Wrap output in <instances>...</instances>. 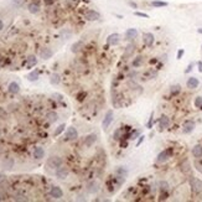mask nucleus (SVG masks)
<instances>
[{"instance_id":"f257e3e1","label":"nucleus","mask_w":202,"mask_h":202,"mask_svg":"<svg viewBox=\"0 0 202 202\" xmlns=\"http://www.w3.org/2000/svg\"><path fill=\"white\" fill-rule=\"evenodd\" d=\"M63 161H62V157L61 156H51L47 159V166L51 167V169H58L60 166H62Z\"/></svg>"},{"instance_id":"f03ea898","label":"nucleus","mask_w":202,"mask_h":202,"mask_svg":"<svg viewBox=\"0 0 202 202\" xmlns=\"http://www.w3.org/2000/svg\"><path fill=\"white\" fill-rule=\"evenodd\" d=\"M190 185L192 187V190L196 192V194H200L202 192V181L197 177H191L190 179Z\"/></svg>"},{"instance_id":"7ed1b4c3","label":"nucleus","mask_w":202,"mask_h":202,"mask_svg":"<svg viewBox=\"0 0 202 202\" xmlns=\"http://www.w3.org/2000/svg\"><path fill=\"white\" fill-rule=\"evenodd\" d=\"M84 18L88 20V21H96V20H99L101 19V14L96 10H88L86 14H84Z\"/></svg>"},{"instance_id":"20e7f679","label":"nucleus","mask_w":202,"mask_h":202,"mask_svg":"<svg viewBox=\"0 0 202 202\" xmlns=\"http://www.w3.org/2000/svg\"><path fill=\"white\" fill-rule=\"evenodd\" d=\"M112 120H113V112H112V111H108V112L105 113L104 119H103V122H102V128L105 130L107 128H108V127L111 125Z\"/></svg>"},{"instance_id":"39448f33","label":"nucleus","mask_w":202,"mask_h":202,"mask_svg":"<svg viewBox=\"0 0 202 202\" xmlns=\"http://www.w3.org/2000/svg\"><path fill=\"white\" fill-rule=\"evenodd\" d=\"M77 138H78V133H77L76 128L70 127L66 130V140H75Z\"/></svg>"},{"instance_id":"423d86ee","label":"nucleus","mask_w":202,"mask_h":202,"mask_svg":"<svg viewBox=\"0 0 202 202\" xmlns=\"http://www.w3.org/2000/svg\"><path fill=\"white\" fill-rule=\"evenodd\" d=\"M56 176H57V179H60V180H65L67 176H68V169L65 167V166H60V167L56 170Z\"/></svg>"},{"instance_id":"0eeeda50","label":"nucleus","mask_w":202,"mask_h":202,"mask_svg":"<svg viewBox=\"0 0 202 202\" xmlns=\"http://www.w3.org/2000/svg\"><path fill=\"white\" fill-rule=\"evenodd\" d=\"M99 184L97 181H91L88 185H87V191L89 194H97L99 191Z\"/></svg>"},{"instance_id":"6e6552de","label":"nucleus","mask_w":202,"mask_h":202,"mask_svg":"<svg viewBox=\"0 0 202 202\" xmlns=\"http://www.w3.org/2000/svg\"><path fill=\"white\" fill-rule=\"evenodd\" d=\"M154 40H155V37L151 32H145L143 36V41H144L145 46H151L154 44Z\"/></svg>"},{"instance_id":"1a4fd4ad","label":"nucleus","mask_w":202,"mask_h":202,"mask_svg":"<svg viewBox=\"0 0 202 202\" xmlns=\"http://www.w3.org/2000/svg\"><path fill=\"white\" fill-rule=\"evenodd\" d=\"M171 156V151L169 150H164V151H161L159 155H157V163H165V161H167Z\"/></svg>"},{"instance_id":"9d476101","label":"nucleus","mask_w":202,"mask_h":202,"mask_svg":"<svg viewBox=\"0 0 202 202\" xmlns=\"http://www.w3.org/2000/svg\"><path fill=\"white\" fill-rule=\"evenodd\" d=\"M50 195L53 197V198H61L63 196V191L61 190V187L58 186H53L50 191Z\"/></svg>"},{"instance_id":"9b49d317","label":"nucleus","mask_w":202,"mask_h":202,"mask_svg":"<svg viewBox=\"0 0 202 202\" xmlns=\"http://www.w3.org/2000/svg\"><path fill=\"white\" fill-rule=\"evenodd\" d=\"M137 36H138L137 29H128V30L125 31V34H124V37H125L127 41H131V40H134Z\"/></svg>"},{"instance_id":"f8f14e48","label":"nucleus","mask_w":202,"mask_h":202,"mask_svg":"<svg viewBox=\"0 0 202 202\" xmlns=\"http://www.w3.org/2000/svg\"><path fill=\"white\" fill-rule=\"evenodd\" d=\"M119 41H120V35L119 34H112V35L108 36V38H107L108 45H112V46H115Z\"/></svg>"},{"instance_id":"ddd939ff","label":"nucleus","mask_w":202,"mask_h":202,"mask_svg":"<svg viewBox=\"0 0 202 202\" xmlns=\"http://www.w3.org/2000/svg\"><path fill=\"white\" fill-rule=\"evenodd\" d=\"M182 130H184V133H191L194 129H195V122L194 120H186V122L184 123V125H182Z\"/></svg>"},{"instance_id":"4468645a","label":"nucleus","mask_w":202,"mask_h":202,"mask_svg":"<svg viewBox=\"0 0 202 202\" xmlns=\"http://www.w3.org/2000/svg\"><path fill=\"white\" fill-rule=\"evenodd\" d=\"M198 79L196 78V77H190V78H188L187 79V87L188 88H190V89H195V88H197L198 87Z\"/></svg>"},{"instance_id":"2eb2a0df","label":"nucleus","mask_w":202,"mask_h":202,"mask_svg":"<svg viewBox=\"0 0 202 202\" xmlns=\"http://www.w3.org/2000/svg\"><path fill=\"white\" fill-rule=\"evenodd\" d=\"M159 125H160L161 129L167 128V127L170 125V118L166 117V115H163V117H161V118L159 119Z\"/></svg>"},{"instance_id":"dca6fc26","label":"nucleus","mask_w":202,"mask_h":202,"mask_svg":"<svg viewBox=\"0 0 202 202\" xmlns=\"http://www.w3.org/2000/svg\"><path fill=\"white\" fill-rule=\"evenodd\" d=\"M96 140H97L96 134H89V135H87L86 139H84V144H86V146H92L94 143H96Z\"/></svg>"},{"instance_id":"f3484780","label":"nucleus","mask_w":202,"mask_h":202,"mask_svg":"<svg viewBox=\"0 0 202 202\" xmlns=\"http://www.w3.org/2000/svg\"><path fill=\"white\" fill-rule=\"evenodd\" d=\"M3 169L4 170H10L11 167H14V160H12L11 157H8L3 161V164H2Z\"/></svg>"},{"instance_id":"a211bd4d","label":"nucleus","mask_w":202,"mask_h":202,"mask_svg":"<svg viewBox=\"0 0 202 202\" xmlns=\"http://www.w3.org/2000/svg\"><path fill=\"white\" fill-rule=\"evenodd\" d=\"M45 156V150L42 149L41 146H37L35 147V150H34V157L35 159H42Z\"/></svg>"},{"instance_id":"6ab92c4d","label":"nucleus","mask_w":202,"mask_h":202,"mask_svg":"<svg viewBox=\"0 0 202 202\" xmlns=\"http://www.w3.org/2000/svg\"><path fill=\"white\" fill-rule=\"evenodd\" d=\"M192 155L195 157H202V145L197 144L192 147Z\"/></svg>"},{"instance_id":"aec40b11","label":"nucleus","mask_w":202,"mask_h":202,"mask_svg":"<svg viewBox=\"0 0 202 202\" xmlns=\"http://www.w3.org/2000/svg\"><path fill=\"white\" fill-rule=\"evenodd\" d=\"M8 89H9V92H10V93L16 94V93H19V91H20V86H19L16 82H11V83L9 84Z\"/></svg>"},{"instance_id":"412c9836","label":"nucleus","mask_w":202,"mask_h":202,"mask_svg":"<svg viewBox=\"0 0 202 202\" xmlns=\"http://www.w3.org/2000/svg\"><path fill=\"white\" fill-rule=\"evenodd\" d=\"M40 56H41V58H44V60H48V58L52 57V51L50 48H42Z\"/></svg>"},{"instance_id":"4be33fe9","label":"nucleus","mask_w":202,"mask_h":202,"mask_svg":"<svg viewBox=\"0 0 202 202\" xmlns=\"http://www.w3.org/2000/svg\"><path fill=\"white\" fill-rule=\"evenodd\" d=\"M46 118H47V120H48L50 123H55L56 120L58 119V115H57L56 112H48V113L46 114Z\"/></svg>"},{"instance_id":"5701e85b","label":"nucleus","mask_w":202,"mask_h":202,"mask_svg":"<svg viewBox=\"0 0 202 202\" xmlns=\"http://www.w3.org/2000/svg\"><path fill=\"white\" fill-rule=\"evenodd\" d=\"M83 48V42L82 41H77V42H75L73 45H72V47H71V51L72 52H79Z\"/></svg>"},{"instance_id":"b1692460","label":"nucleus","mask_w":202,"mask_h":202,"mask_svg":"<svg viewBox=\"0 0 202 202\" xmlns=\"http://www.w3.org/2000/svg\"><path fill=\"white\" fill-rule=\"evenodd\" d=\"M28 9H29V11L31 12V14H37V12L40 11V6H38V4H36V3L29 4Z\"/></svg>"},{"instance_id":"393cba45","label":"nucleus","mask_w":202,"mask_h":202,"mask_svg":"<svg viewBox=\"0 0 202 202\" xmlns=\"http://www.w3.org/2000/svg\"><path fill=\"white\" fill-rule=\"evenodd\" d=\"M50 82H51V84H58L60 83V76L57 73H53L50 78Z\"/></svg>"},{"instance_id":"a878e982","label":"nucleus","mask_w":202,"mask_h":202,"mask_svg":"<svg viewBox=\"0 0 202 202\" xmlns=\"http://www.w3.org/2000/svg\"><path fill=\"white\" fill-rule=\"evenodd\" d=\"M151 5L155 6V8H164V6H167V3L159 2V0H154V2H151Z\"/></svg>"},{"instance_id":"bb28decb","label":"nucleus","mask_w":202,"mask_h":202,"mask_svg":"<svg viewBox=\"0 0 202 202\" xmlns=\"http://www.w3.org/2000/svg\"><path fill=\"white\" fill-rule=\"evenodd\" d=\"M141 63H143V57L141 56H138V57H135L133 60V67H139V66H141Z\"/></svg>"},{"instance_id":"cd10ccee","label":"nucleus","mask_w":202,"mask_h":202,"mask_svg":"<svg viewBox=\"0 0 202 202\" xmlns=\"http://www.w3.org/2000/svg\"><path fill=\"white\" fill-rule=\"evenodd\" d=\"M115 174H117V175H120V177H124L125 175H127V170H125L123 166H119V169H117Z\"/></svg>"},{"instance_id":"c85d7f7f","label":"nucleus","mask_w":202,"mask_h":202,"mask_svg":"<svg viewBox=\"0 0 202 202\" xmlns=\"http://www.w3.org/2000/svg\"><path fill=\"white\" fill-rule=\"evenodd\" d=\"M36 63H37V60H36L35 56H30V57L28 58V67H32V66H35Z\"/></svg>"},{"instance_id":"c756f323","label":"nucleus","mask_w":202,"mask_h":202,"mask_svg":"<svg viewBox=\"0 0 202 202\" xmlns=\"http://www.w3.org/2000/svg\"><path fill=\"white\" fill-rule=\"evenodd\" d=\"M65 128H66V125L65 124H61L60 127H57V129L55 130V133H53V135H55V137H57V135H60V134L65 130Z\"/></svg>"},{"instance_id":"7c9ffc66","label":"nucleus","mask_w":202,"mask_h":202,"mask_svg":"<svg viewBox=\"0 0 202 202\" xmlns=\"http://www.w3.org/2000/svg\"><path fill=\"white\" fill-rule=\"evenodd\" d=\"M180 91H181V87H180L179 84H175V86H172V87H171V89H170L171 94H177Z\"/></svg>"},{"instance_id":"2f4dec72","label":"nucleus","mask_w":202,"mask_h":202,"mask_svg":"<svg viewBox=\"0 0 202 202\" xmlns=\"http://www.w3.org/2000/svg\"><path fill=\"white\" fill-rule=\"evenodd\" d=\"M28 78H29V81H36V79L38 78V72H37V71L31 72V73L28 76Z\"/></svg>"},{"instance_id":"473e14b6","label":"nucleus","mask_w":202,"mask_h":202,"mask_svg":"<svg viewBox=\"0 0 202 202\" xmlns=\"http://www.w3.org/2000/svg\"><path fill=\"white\" fill-rule=\"evenodd\" d=\"M160 190L161 191H167L169 190V184L166 181H161L160 182Z\"/></svg>"},{"instance_id":"72a5a7b5","label":"nucleus","mask_w":202,"mask_h":202,"mask_svg":"<svg viewBox=\"0 0 202 202\" xmlns=\"http://www.w3.org/2000/svg\"><path fill=\"white\" fill-rule=\"evenodd\" d=\"M114 139L115 140H120V138H122V129H117L115 131H114Z\"/></svg>"},{"instance_id":"f704fd0d","label":"nucleus","mask_w":202,"mask_h":202,"mask_svg":"<svg viewBox=\"0 0 202 202\" xmlns=\"http://www.w3.org/2000/svg\"><path fill=\"white\" fill-rule=\"evenodd\" d=\"M195 107H197V108H201L202 107V97H197L195 99Z\"/></svg>"},{"instance_id":"c9c22d12","label":"nucleus","mask_w":202,"mask_h":202,"mask_svg":"<svg viewBox=\"0 0 202 202\" xmlns=\"http://www.w3.org/2000/svg\"><path fill=\"white\" fill-rule=\"evenodd\" d=\"M133 51H134V45H129V46L127 47L125 56H129V55H131V53H133Z\"/></svg>"},{"instance_id":"e433bc0d","label":"nucleus","mask_w":202,"mask_h":202,"mask_svg":"<svg viewBox=\"0 0 202 202\" xmlns=\"http://www.w3.org/2000/svg\"><path fill=\"white\" fill-rule=\"evenodd\" d=\"M134 14H135L137 16L145 18V19H147V18H149V15H147V14H145V12H139V11H135V12H134Z\"/></svg>"},{"instance_id":"4c0bfd02","label":"nucleus","mask_w":202,"mask_h":202,"mask_svg":"<svg viewBox=\"0 0 202 202\" xmlns=\"http://www.w3.org/2000/svg\"><path fill=\"white\" fill-rule=\"evenodd\" d=\"M5 200V194L3 190H0V201H4Z\"/></svg>"},{"instance_id":"58836bf2","label":"nucleus","mask_w":202,"mask_h":202,"mask_svg":"<svg viewBox=\"0 0 202 202\" xmlns=\"http://www.w3.org/2000/svg\"><path fill=\"white\" fill-rule=\"evenodd\" d=\"M137 135H139V133H138V131H135V133H133V134H131V137H130V139H131V140H134V139H137Z\"/></svg>"},{"instance_id":"ea45409f","label":"nucleus","mask_w":202,"mask_h":202,"mask_svg":"<svg viewBox=\"0 0 202 202\" xmlns=\"http://www.w3.org/2000/svg\"><path fill=\"white\" fill-rule=\"evenodd\" d=\"M5 114H6L5 109H4V108H2V107H0V117H4Z\"/></svg>"},{"instance_id":"a19ab883","label":"nucleus","mask_w":202,"mask_h":202,"mask_svg":"<svg viewBox=\"0 0 202 202\" xmlns=\"http://www.w3.org/2000/svg\"><path fill=\"white\" fill-rule=\"evenodd\" d=\"M129 5H130L133 9H138V5H137L135 3H134V2H129Z\"/></svg>"},{"instance_id":"79ce46f5","label":"nucleus","mask_w":202,"mask_h":202,"mask_svg":"<svg viewBox=\"0 0 202 202\" xmlns=\"http://www.w3.org/2000/svg\"><path fill=\"white\" fill-rule=\"evenodd\" d=\"M182 55H184V50H180V51L177 52V60H180V58L182 57Z\"/></svg>"},{"instance_id":"37998d69","label":"nucleus","mask_w":202,"mask_h":202,"mask_svg":"<svg viewBox=\"0 0 202 202\" xmlns=\"http://www.w3.org/2000/svg\"><path fill=\"white\" fill-rule=\"evenodd\" d=\"M45 5H52L53 4V0H44Z\"/></svg>"},{"instance_id":"c03bdc74","label":"nucleus","mask_w":202,"mask_h":202,"mask_svg":"<svg viewBox=\"0 0 202 202\" xmlns=\"http://www.w3.org/2000/svg\"><path fill=\"white\" fill-rule=\"evenodd\" d=\"M191 70H192V63H191V65H190V66H188V67H187V70H186V71H185V73H188V72H190V71H191Z\"/></svg>"},{"instance_id":"a18cd8bd","label":"nucleus","mask_w":202,"mask_h":202,"mask_svg":"<svg viewBox=\"0 0 202 202\" xmlns=\"http://www.w3.org/2000/svg\"><path fill=\"white\" fill-rule=\"evenodd\" d=\"M3 29H4V22H3V20H0V31Z\"/></svg>"},{"instance_id":"49530a36","label":"nucleus","mask_w":202,"mask_h":202,"mask_svg":"<svg viewBox=\"0 0 202 202\" xmlns=\"http://www.w3.org/2000/svg\"><path fill=\"white\" fill-rule=\"evenodd\" d=\"M197 65H198V70H200V72H202V62L200 61Z\"/></svg>"},{"instance_id":"de8ad7c7","label":"nucleus","mask_w":202,"mask_h":202,"mask_svg":"<svg viewBox=\"0 0 202 202\" xmlns=\"http://www.w3.org/2000/svg\"><path fill=\"white\" fill-rule=\"evenodd\" d=\"M143 140H144V137H143V135H141V137H140V139H139V141H138V145H140V144H141V141H143Z\"/></svg>"},{"instance_id":"09e8293b","label":"nucleus","mask_w":202,"mask_h":202,"mask_svg":"<svg viewBox=\"0 0 202 202\" xmlns=\"http://www.w3.org/2000/svg\"><path fill=\"white\" fill-rule=\"evenodd\" d=\"M197 31H198V34H202V28H201V29H198Z\"/></svg>"},{"instance_id":"8fccbe9b","label":"nucleus","mask_w":202,"mask_h":202,"mask_svg":"<svg viewBox=\"0 0 202 202\" xmlns=\"http://www.w3.org/2000/svg\"><path fill=\"white\" fill-rule=\"evenodd\" d=\"M2 179H3V174L0 172V181H2Z\"/></svg>"},{"instance_id":"3c124183","label":"nucleus","mask_w":202,"mask_h":202,"mask_svg":"<svg viewBox=\"0 0 202 202\" xmlns=\"http://www.w3.org/2000/svg\"><path fill=\"white\" fill-rule=\"evenodd\" d=\"M0 135H2V131H0Z\"/></svg>"}]
</instances>
